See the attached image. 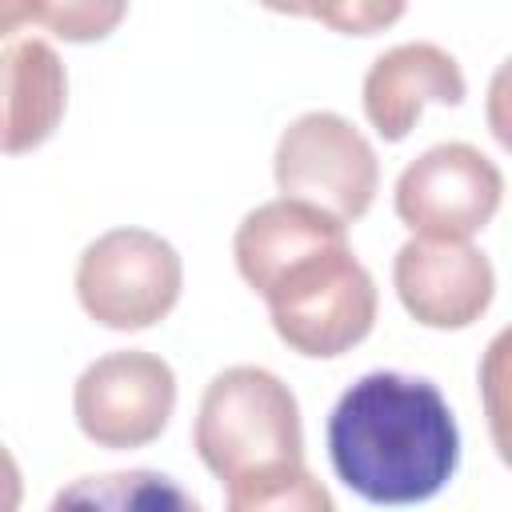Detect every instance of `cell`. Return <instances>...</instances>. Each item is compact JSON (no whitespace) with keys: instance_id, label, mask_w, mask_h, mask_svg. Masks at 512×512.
<instances>
[{"instance_id":"cell-1","label":"cell","mask_w":512,"mask_h":512,"mask_svg":"<svg viewBox=\"0 0 512 512\" xmlns=\"http://www.w3.org/2000/svg\"><path fill=\"white\" fill-rule=\"evenodd\" d=\"M328 460L368 504H420L452 480L460 428L432 380L368 372L328 416Z\"/></svg>"},{"instance_id":"cell-2","label":"cell","mask_w":512,"mask_h":512,"mask_svg":"<svg viewBox=\"0 0 512 512\" xmlns=\"http://www.w3.org/2000/svg\"><path fill=\"white\" fill-rule=\"evenodd\" d=\"M196 452L232 512H332V496L304 468L300 404L268 368L236 364L204 388Z\"/></svg>"},{"instance_id":"cell-3","label":"cell","mask_w":512,"mask_h":512,"mask_svg":"<svg viewBox=\"0 0 512 512\" xmlns=\"http://www.w3.org/2000/svg\"><path fill=\"white\" fill-rule=\"evenodd\" d=\"M260 296L276 336L300 356H340L376 324V284L348 240L300 256Z\"/></svg>"},{"instance_id":"cell-4","label":"cell","mask_w":512,"mask_h":512,"mask_svg":"<svg viewBox=\"0 0 512 512\" xmlns=\"http://www.w3.org/2000/svg\"><path fill=\"white\" fill-rule=\"evenodd\" d=\"M184 284V264L168 240L148 228H112L92 240L76 264V296L84 312L116 332L164 320Z\"/></svg>"},{"instance_id":"cell-5","label":"cell","mask_w":512,"mask_h":512,"mask_svg":"<svg viewBox=\"0 0 512 512\" xmlns=\"http://www.w3.org/2000/svg\"><path fill=\"white\" fill-rule=\"evenodd\" d=\"M276 184L336 220H360L380 188V160L372 144L336 112H304L276 144Z\"/></svg>"},{"instance_id":"cell-6","label":"cell","mask_w":512,"mask_h":512,"mask_svg":"<svg viewBox=\"0 0 512 512\" xmlns=\"http://www.w3.org/2000/svg\"><path fill=\"white\" fill-rule=\"evenodd\" d=\"M72 408L92 444L144 448L168 428L176 408V376L156 352H108L80 372Z\"/></svg>"},{"instance_id":"cell-7","label":"cell","mask_w":512,"mask_h":512,"mask_svg":"<svg viewBox=\"0 0 512 512\" xmlns=\"http://www.w3.org/2000/svg\"><path fill=\"white\" fill-rule=\"evenodd\" d=\"M504 176L472 144H436L396 180V216L432 240H468L500 208Z\"/></svg>"},{"instance_id":"cell-8","label":"cell","mask_w":512,"mask_h":512,"mask_svg":"<svg viewBox=\"0 0 512 512\" xmlns=\"http://www.w3.org/2000/svg\"><path fill=\"white\" fill-rule=\"evenodd\" d=\"M392 284L408 316L424 328H468L476 324L496 288V272L468 240H408L392 260Z\"/></svg>"},{"instance_id":"cell-9","label":"cell","mask_w":512,"mask_h":512,"mask_svg":"<svg viewBox=\"0 0 512 512\" xmlns=\"http://www.w3.org/2000/svg\"><path fill=\"white\" fill-rule=\"evenodd\" d=\"M464 72L460 64L428 40L396 44L372 60L364 76V116L384 140H404L424 104H460Z\"/></svg>"},{"instance_id":"cell-10","label":"cell","mask_w":512,"mask_h":512,"mask_svg":"<svg viewBox=\"0 0 512 512\" xmlns=\"http://www.w3.org/2000/svg\"><path fill=\"white\" fill-rule=\"evenodd\" d=\"M68 76L52 44L28 36L0 52V152L40 148L64 120Z\"/></svg>"},{"instance_id":"cell-11","label":"cell","mask_w":512,"mask_h":512,"mask_svg":"<svg viewBox=\"0 0 512 512\" xmlns=\"http://www.w3.org/2000/svg\"><path fill=\"white\" fill-rule=\"evenodd\" d=\"M348 240V224L336 220L332 212L300 200V196H280L260 208H252L232 240L236 268L248 280V288L264 292L288 264L300 256Z\"/></svg>"},{"instance_id":"cell-12","label":"cell","mask_w":512,"mask_h":512,"mask_svg":"<svg viewBox=\"0 0 512 512\" xmlns=\"http://www.w3.org/2000/svg\"><path fill=\"white\" fill-rule=\"evenodd\" d=\"M124 12L128 0H28V20L44 24L48 32L72 44L104 40L108 32H116Z\"/></svg>"},{"instance_id":"cell-13","label":"cell","mask_w":512,"mask_h":512,"mask_svg":"<svg viewBox=\"0 0 512 512\" xmlns=\"http://www.w3.org/2000/svg\"><path fill=\"white\" fill-rule=\"evenodd\" d=\"M408 0H308V16L344 36H376L404 16Z\"/></svg>"},{"instance_id":"cell-14","label":"cell","mask_w":512,"mask_h":512,"mask_svg":"<svg viewBox=\"0 0 512 512\" xmlns=\"http://www.w3.org/2000/svg\"><path fill=\"white\" fill-rule=\"evenodd\" d=\"M20 496H24V484H20V468H16L12 452L0 444V512H12V508H20Z\"/></svg>"},{"instance_id":"cell-15","label":"cell","mask_w":512,"mask_h":512,"mask_svg":"<svg viewBox=\"0 0 512 512\" xmlns=\"http://www.w3.org/2000/svg\"><path fill=\"white\" fill-rule=\"evenodd\" d=\"M28 20V0H0V36L16 32Z\"/></svg>"},{"instance_id":"cell-16","label":"cell","mask_w":512,"mask_h":512,"mask_svg":"<svg viewBox=\"0 0 512 512\" xmlns=\"http://www.w3.org/2000/svg\"><path fill=\"white\" fill-rule=\"evenodd\" d=\"M260 4L272 12H284V16H308V0H260Z\"/></svg>"}]
</instances>
